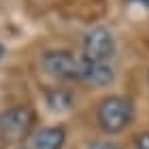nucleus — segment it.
Listing matches in <instances>:
<instances>
[{
  "mask_svg": "<svg viewBox=\"0 0 149 149\" xmlns=\"http://www.w3.org/2000/svg\"><path fill=\"white\" fill-rule=\"evenodd\" d=\"M132 2H141V4H145V6H149V0H132Z\"/></svg>",
  "mask_w": 149,
  "mask_h": 149,
  "instance_id": "9b49d317",
  "label": "nucleus"
},
{
  "mask_svg": "<svg viewBox=\"0 0 149 149\" xmlns=\"http://www.w3.org/2000/svg\"><path fill=\"white\" fill-rule=\"evenodd\" d=\"M113 79H115V70L109 62H94V60L81 58V68H79L77 81L90 87H104L113 83Z\"/></svg>",
  "mask_w": 149,
  "mask_h": 149,
  "instance_id": "39448f33",
  "label": "nucleus"
},
{
  "mask_svg": "<svg viewBox=\"0 0 149 149\" xmlns=\"http://www.w3.org/2000/svg\"><path fill=\"white\" fill-rule=\"evenodd\" d=\"M134 107L126 96H107L100 100L98 111H96V121L100 126V130H104L107 134H117L132 121Z\"/></svg>",
  "mask_w": 149,
  "mask_h": 149,
  "instance_id": "f257e3e1",
  "label": "nucleus"
},
{
  "mask_svg": "<svg viewBox=\"0 0 149 149\" xmlns=\"http://www.w3.org/2000/svg\"><path fill=\"white\" fill-rule=\"evenodd\" d=\"M4 53H6V49H4V45H2V43H0V60H2V58H4Z\"/></svg>",
  "mask_w": 149,
  "mask_h": 149,
  "instance_id": "9d476101",
  "label": "nucleus"
},
{
  "mask_svg": "<svg viewBox=\"0 0 149 149\" xmlns=\"http://www.w3.org/2000/svg\"><path fill=\"white\" fill-rule=\"evenodd\" d=\"M81 47H83V58L94 60V62H109L117 51L113 32L109 28H102V26L85 32Z\"/></svg>",
  "mask_w": 149,
  "mask_h": 149,
  "instance_id": "20e7f679",
  "label": "nucleus"
},
{
  "mask_svg": "<svg viewBox=\"0 0 149 149\" xmlns=\"http://www.w3.org/2000/svg\"><path fill=\"white\" fill-rule=\"evenodd\" d=\"M134 145H136V149H149V132H141V134H136V139H134Z\"/></svg>",
  "mask_w": 149,
  "mask_h": 149,
  "instance_id": "6e6552de",
  "label": "nucleus"
},
{
  "mask_svg": "<svg viewBox=\"0 0 149 149\" xmlns=\"http://www.w3.org/2000/svg\"><path fill=\"white\" fill-rule=\"evenodd\" d=\"M45 100H47V104H49L51 111L62 113V111H68L72 107V92L64 90V87H51V90L45 94Z\"/></svg>",
  "mask_w": 149,
  "mask_h": 149,
  "instance_id": "0eeeda50",
  "label": "nucleus"
},
{
  "mask_svg": "<svg viewBox=\"0 0 149 149\" xmlns=\"http://www.w3.org/2000/svg\"><path fill=\"white\" fill-rule=\"evenodd\" d=\"M85 149H121L117 143H111V141H100V143H92Z\"/></svg>",
  "mask_w": 149,
  "mask_h": 149,
  "instance_id": "1a4fd4ad",
  "label": "nucleus"
},
{
  "mask_svg": "<svg viewBox=\"0 0 149 149\" xmlns=\"http://www.w3.org/2000/svg\"><path fill=\"white\" fill-rule=\"evenodd\" d=\"M34 126V111L30 107H11L0 113V136L4 141L17 143L32 132Z\"/></svg>",
  "mask_w": 149,
  "mask_h": 149,
  "instance_id": "f03ea898",
  "label": "nucleus"
},
{
  "mask_svg": "<svg viewBox=\"0 0 149 149\" xmlns=\"http://www.w3.org/2000/svg\"><path fill=\"white\" fill-rule=\"evenodd\" d=\"M66 143V130L62 126L40 128L34 136V149H62Z\"/></svg>",
  "mask_w": 149,
  "mask_h": 149,
  "instance_id": "423d86ee",
  "label": "nucleus"
},
{
  "mask_svg": "<svg viewBox=\"0 0 149 149\" xmlns=\"http://www.w3.org/2000/svg\"><path fill=\"white\" fill-rule=\"evenodd\" d=\"M40 66L47 74L56 79H79L81 58H77L68 49H47L40 56Z\"/></svg>",
  "mask_w": 149,
  "mask_h": 149,
  "instance_id": "7ed1b4c3",
  "label": "nucleus"
}]
</instances>
